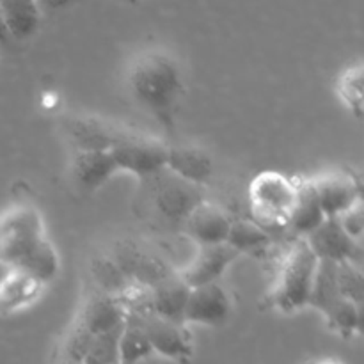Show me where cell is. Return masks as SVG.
I'll use <instances>...</instances> for the list:
<instances>
[{"mask_svg":"<svg viewBox=\"0 0 364 364\" xmlns=\"http://www.w3.org/2000/svg\"><path fill=\"white\" fill-rule=\"evenodd\" d=\"M0 265L23 270L46 284L59 274V255L41 213L31 203H14L0 213Z\"/></svg>","mask_w":364,"mask_h":364,"instance_id":"obj_1","label":"cell"},{"mask_svg":"<svg viewBox=\"0 0 364 364\" xmlns=\"http://www.w3.org/2000/svg\"><path fill=\"white\" fill-rule=\"evenodd\" d=\"M124 80L137 105L167 130H173L185 92L180 60L164 48L144 50L134 57Z\"/></svg>","mask_w":364,"mask_h":364,"instance_id":"obj_2","label":"cell"},{"mask_svg":"<svg viewBox=\"0 0 364 364\" xmlns=\"http://www.w3.org/2000/svg\"><path fill=\"white\" fill-rule=\"evenodd\" d=\"M318 258L304 238H288L279 251L276 279L265 297V306L279 313L309 308Z\"/></svg>","mask_w":364,"mask_h":364,"instance_id":"obj_3","label":"cell"},{"mask_svg":"<svg viewBox=\"0 0 364 364\" xmlns=\"http://www.w3.org/2000/svg\"><path fill=\"white\" fill-rule=\"evenodd\" d=\"M297 205V176L263 171L249 185L251 220L272 237L287 240V228Z\"/></svg>","mask_w":364,"mask_h":364,"instance_id":"obj_4","label":"cell"},{"mask_svg":"<svg viewBox=\"0 0 364 364\" xmlns=\"http://www.w3.org/2000/svg\"><path fill=\"white\" fill-rule=\"evenodd\" d=\"M109 153L119 173H130L142 181L162 173L167 164V146L134 130H128Z\"/></svg>","mask_w":364,"mask_h":364,"instance_id":"obj_5","label":"cell"},{"mask_svg":"<svg viewBox=\"0 0 364 364\" xmlns=\"http://www.w3.org/2000/svg\"><path fill=\"white\" fill-rule=\"evenodd\" d=\"M127 316H132L144 331L153 354L162 355L176 364H191L194 358V340L187 326L164 318L153 311Z\"/></svg>","mask_w":364,"mask_h":364,"instance_id":"obj_6","label":"cell"},{"mask_svg":"<svg viewBox=\"0 0 364 364\" xmlns=\"http://www.w3.org/2000/svg\"><path fill=\"white\" fill-rule=\"evenodd\" d=\"M326 219H334L363 203L361 178L352 171L333 169L308 176Z\"/></svg>","mask_w":364,"mask_h":364,"instance_id":"obj_7","label":"cell"},{"mask_svg":"<svg viewBox=\"0 0 364 364\" xmlns=\"http://www.w3.org/2000/svg\"><path fill=\"white\" fill-rule=\"evenodd\" d=\"M144 181H149L153 185V206L159 210L164 219L171 220V223L183 224L185 217L191 213V210L205 199L201 187L187 183L166 169Z\"/></svg>","mask_w":364,"mask_h":364,"instance_id":"obj_8","label":"cell"},{"mask_svg":"<svg viewBox=\"0 0 364 364\" xmlns=\"http://www.w3.org/2000/svg\"><path fill=\"white\" fill-rule=\"evenodd\" d=\"M304 240L313 251V255L318 258V262H350L355 265L363 263L361 242L352 238L343 230L338 217L323 220Z\"/></svg>","mask_w":364,"mask_h":364,"instance_id":"obj_9","label":"cell"},{"mask_svg":"<svg viewBox=\"0 0 364 364\" xmlns=\"http://www.w3.org/2000/svg\"><path fill=\"white\" fill-rule=\"evenodd\" d=\"M64 130L71 141L73 151H109L128 134L130 128L98 117L77 116L68 117Z\"/></svg>","mask_w":364,"mask_h":364,"instance_id":"obj_10","label":"cell"},{"mask_svg":"<svg viewBox=\"0 0 364 364\" xmlns=\"http://www.w3.org/2000/svg\"><path fill=\"white\" fill-rule=\"evenodd\" d=\"M238 258L240 255L226 242L215 245H198V255L181 272H178V276L188 288L219 283L228 267L237 262Z\"/></svg>","mask_w":364,"mask_h":364,"instance_id":"obj_11","label":"cell"},{"mask_svg":"<svg viewBox=\"0 0 364 364\" xmlns=\"http://www.w3.org/2000/svg\"><path fill=\"white\" fill-rule=\"evenodd\" d=\"M231 313V301L220 283L203 284L191 288L183 311V323H201V326H219L226 322Z\"/></svg>","mask_w":364,"mask_h":364,"instance_id":"obj_12","label":"cell"},{"mask_svg":"<svg viewBox=\"0 0 364 364\" xmlns=\"http://www.w3.org/2000/svg\"><path fill=\"white\" fill-rule=\"evenodd\" d=\"M231 223H233V217L226 210H223L215 203L203 199L185 217L181 228L187 237L192 238L198 245H215L226 242Z\"/></svg>","mask_w":364,"mask_h":364,"instance_id":"obj_13","label":"cell"},{"mask_svg":"<svg viewBox=\"0 0 364 364\" xmlns=\"http://www.w3.org/2000/svg\"><path fill=\"white\" fill-rule=\"evenodd\" d=\"M73 322L91 334L119 331L124 323V311L116 297L91 288L80 302Z\"/></svg>","mask_w":364,"mask_h":364,"instance_id":"obj_14","label":"cell"},{"mask_svg":"<svg viewBox=\"0 0 364 364\" xmlns=\"http://www.w3.org/2000/svg\"><path fill=\"white\" fill-rule=\"evenodd\" d=\"M46 283L23 270H7L0 279V315H14L39 301Z\"/></svg>","mask_w":364,"mask_h":364,"instance_id":"obj_15","label":"cell"},{"mask_svg":"<svg viewBox=\"0 0 364 364\" xmlns=\"http://www.w3.org/2000/svg\"><path fill=\"white\" fill-rule=\"evenodd\" d=\"M71 180L82 192H96L119 173L109 151H73Z\"/></svg>","mask_w":364,"mask_h":364,"instance_id":"obj_16","label":"cell"},{"mask_svg":"<svg viewBox=\"0 0 364 364\" xmlns=\"http://www.w3.org/2000/svg\"><path fill=\"white\" fill-rule=\"evenodd\" d=\"M166 171L203 188L212 176V160L194 146H167Z\"/></svg>","mask_w":364,"mask_h":364,"instance_id":"obj_17","label":"cell"},{"mask_svg":"<svg viewBox=\"0 0 364 364\" xmlns=\"http://www.w3.org/2000/svg\"><path fill=\"white\" fill-rule=\"evenodd\" d=\"M326 220L308 176H297V205L287 228V238H306Z\"/></svg>","mask_w":364,"mask_h":364,"instance_id":"obj_18","label":"cell"},{"mask_svg":"<svg viewBox=\"0 0 364 364\" xmlns=\"http://www.w3.org/2000/svg\"><path fill=\"white\" fill-rule=\"evenodd\" d=\"M226 244L231 245L240 256L267 258L276 251V237L251 219H233Z\"/></svg>","mask_w":364,"mask_h":364,"instance_id":"obj_19","label":"cell"},{"mask_svg":"<svg viewBox=\"0 0 364 364\" xmlns=\"http://www.w3.org/2000/svg\"><path fill=\"white\" fill-rule=\"evenodd\" d=\"M188 294H191V288L181 281L178 272L171 274L169 277L151 288L153 313L176 323H183V311Z\"/></svg>","mask_w":364,"mask_h":364,"instance_id":"obj_20","label":"cell"},{"mask_svg":"<svg viewBox=\"0 0 364 364\" xmlns=\"http://www.w3.org/2000/svg\"><path fill=\"white\" fill-rule=\"evenodd\" d=\"M0 13L13 41L32 38L41 23V11L34 2H0Z\"/></svg>","mask_w":364,"mask_h":364,"instance_id":"obj_21","label":"cell"},{"mask_svg":"<svg viewBox=\"0 0 364 364\" xmlns=\"http://www.w3.org/2000/svg\"><path fill=\"white\" fill-rule=\"evenodd\" d=\"M117 354H119V364H139L153 355L151 345H149L144 331L132 316L124 315V323L119 334V343H117Z\"/></svg>","mask_w":364,"mask_h":364,"instance_id":"obj_22","label":"cell"},{"mask_svg":"<svg viewBox=\"0 0 364 364\" xmlns=\"http://www.w3.org/2000/svg\"><path fill=\"white\" fill-rule=\"evenodd\" d=\"M336 96L343 103L345 109L355 117L363 116L364 96H363V64L355 63L345 68L336 78Z\"/></svg>","mask_w":364,"mask_h":364,"instance_id":"obj_23","label":"cell"},{"mask_svg":"<svg viewBox=\"0 0 364 364\" xmlns=\"http://www.w3.org/2000/svg\"><path fill=\"white\" fill-rule=\"evenodd\" d=\"M334 276H336V284L340 294L347 301L363 306L364 277L361 265H355V263L350 262L334 263Z\"/></svg>","mask_w":364,"mask_h":364,"instance_id":"obj_24","label":"cell"},{"mask_svg":"<svg viewBox=\"0 0 364 364\" xmlns=\"http://www.w3.org/2000/svg\"><path fill=\"white\" fill-rule=\"evenodd\" d=\"M343 226V230L350 235L352 238L361 242V235H363V203L355 205L354 208L348 210L347 213H343L341 217H338Z\"/></svg>","mask_w":364,"mask_h":364,"instance_id":"obj_25","label":"cell"},{"mask_svg":"<svg viewBox=\"0 0 364 364\" xmlns=\"http://www.w3.org/2000/svg\"><path fill=\"white\" fill-rule=\"evenodd\" d=\"M9 43H13V39H11L9 32H7L6 23H4L2 13H0V45H9Z\"/></svg>","mask_w":364,"mask_h":364,"instance_id":"obj_26","label":"cell"},{"mask_svg":"<svg viewBox=\"0 0 364 364\" xmlns=\"http://www.w3.org/2000/svg\"><path fill=\"white\" fill-rule=\"evenodd\" d=\"M52 364H80L78 361H75V359L68 358V355L60 354V352H53L52 355Z\"/></svg>","mask_w":364,"mask_h":364,"instance_id":"obj_27","label":"cell"},{"mask_svg":"<svg viewBox=\"0 0 364 364\" xmlns=\"http://www.w3.org/2000/svg\"><path fill=\"white\" fill-rule=\"evenodd\" d=\"M306 364H343V363L336 361V359L333 358H318V359H311V361H308Z\"/></svg>","mask_w":364,"mask_h":364,"instance_id":"obj_28","label":"cell"}]
</instances>
